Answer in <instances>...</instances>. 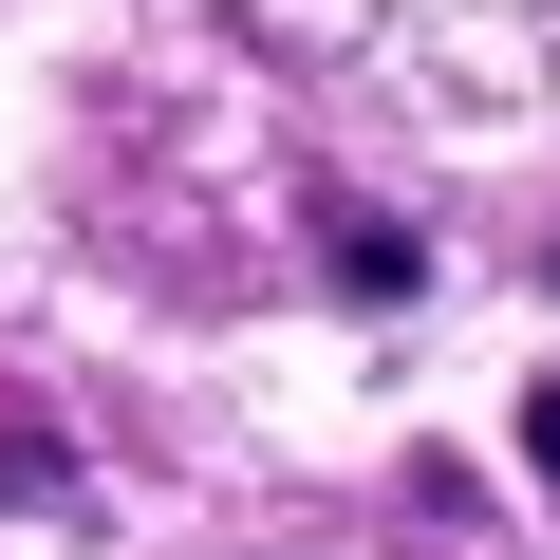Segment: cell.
Listing matches in <instances>:
<instances>
[{
    "mask_svg": "<svg viewBox=\"0 0 560 560\" xmlns=\"http://www.w3.org/2000/svg\"><path fill=\"white\" fill-rule=\"evenodd\" d=\"M523 467H541V486H560V374H541V393H523Z\"/></svg>",
    "mask_w": 560,
    "mask_h": 560,
    "instance_id": "1",
    "label": "cell"
}]
</instances>
